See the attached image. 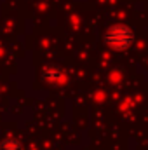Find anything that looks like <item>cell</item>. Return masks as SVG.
I'll return each mask as SVG.
<instances>
[{
	"label": "cell",
	"mask_w": 148,
	"mask_h": 150,
	"mask_svg": "<svg viewBox=\"0 0 148 150\" xmlns=\"http://www.w3.org/2000/svg\"><path fill=\"white\" fill-rule=\"evenodd\" d=\"M106 40L113 49H125L132 42V32L127 26H113L106 35Z\"/></svg>",
	"instance_id": "obj_1"
},
{
	"label": "cell",
	"mask_w": 148,
	"mask_h": 150,
	"mask_svg": "<svg viewBox=\"0 0 148 150\" xmlns=\"http://www.w3.org/2000/svg\"><path fill=\"white\" fill-rule=\"evenodd\" d=\"M2 150H21V147L16 143V142H5L2 145Z\"/></svg>",
	"instance_id": "obj_2"
}]
</instances>
